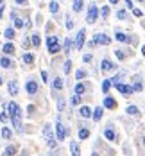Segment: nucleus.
I'll list each match as a JSON object with an SVG mask.
<instances>
[{
	"label": "nucleus",
	"mask_w": 145,
	"mask_h": 156,
	"mask_svg": "<svg viewBox=\"0 0 145 156\" xmlns=\"http://www.w3.org/2000/svg\"><path fill=\"white\" fill-rule=\"evenodd\" d=\"M47 49L50 54H57V52L61 50V45H59V40L56 36H48L47 38Z\"/></svg>",
	"instance_id": "nucleus-1"
},
{
	"label": "nucleus",
	"mask_w": 145,
	"mask_h": 156,
	"mask_svg": "<svg viewBox=\"0 0 145 156\" xmlns=\"http://www.w3.org/2000/svg\"><path fill=\"white\" fill-rule=\"evenodd\" d=\"M97 16H99V7H97L95 4H90V7H88V16H86V22H88V24H95Z\"/></svg>",
	"instance_id": "nucleus-2"
},
{
	"label": "nucleus",
	"mask_w": 145,
	"mask_h": 156,
	"mask_svg": "<svg viewBox=\"0 0 145 156\" xmlns=\"http://www.w3.org/2000/svg\"><path fill=\"white\" fill-rule=\"evenodd\" d=\"M84 40H86V31H84V29H81L79 33H77L75 41H74V45H75V49H77V50H81V49H82V45H84Z\"/></svg>",
	"instance_id": "nucleus-3"
},
{
	"label": "nucleus",
	"mask_w": 145,
	"mask_h": 156,
	"mask_svg": "<svg viewBox=\"0 0 145 156\" xmlns=\"http://www.w3.org/2000/svg\"><path fill=\"white\" fill-rule=\"evenodd\" d=\"M115 88H117L120 93H124V95H131V93L134 92V90H133V86H129V85H124V83H120V81L115 85Z\"/></svg>",
	"instance_id": "nucleus-4"
},
{
	"label": "nucleus",
	"mask_w": 145,
	"mask_h": 156,
	"mask_svg": "<svg viewBox=\"0 0 145 156\" xmlns=\"http://www.w3.org/2000/svg\"><path fill=\"white\" fill-rule=\"evenodd\" d=\"M66 135H68V129H65L63 124L57 122V124H56V137H57V140H65Z\"/></svg>",
	"instance_id": "nucleus-5"
},
{
	"label": "nucleus",
	"mask_w": 145,
	"mask_h": 156,
	"mask_svg": "<svg viewBox=\"0 0 145 156\" xmlns=\"http://www.w3.org/2000/svg\"><path fill=\"white\" fill-rule=\"evenodd\" d=\"M93 40H95L99 45H109L111 43V38L108 34H95V36H93Z\"/></svg>",
	"instance_id": "nucleus-6"
},
{
	"label": "nucleus",
	"mask_w": 145,
	"mask_h": 156,
	"mask_svg": "<svg viewBox=\"0 0 145 156\" xmlns=\"http://www.w3.org/2000/svg\"><path fill=\"white\" fill-rule=\"evenodd\" d=\"M100 68H102V72H111V70H115L117 68V65L115 63H111L109 59H102V63H100Z\"/></svg>",
	"instance_id": "nucleus-7"
},
{
	"label": "nucleus",
	"mask_w": 145,
	"mask_h": 156,
	"mask_svg": "<svg viewBox=\"0 0 145 156\" xmlns=\"http://www.w3.org/2000/svg\"><path fill=\"white\" fill-rule=\"evenodd\" d=\"M7 111H9V115H11V117H14V115H18V113L22 111V110L18 108L16 102H9V104H7Z\"/></svg>",
	"instance_id": "nucleus-8"
},
{
	"label": "nucleus",
	"mask_w": 145,
	"mask_h": 156,
	"mask_svg": "<svg viewBox=\"0 0 145 156\" xmlns=\"http://www.w3.org/2000/svg\"><path fill=\"white\" fill-rule=\"evenodd\" d=\"M104 108H108V110H115V108H117V101L113 99L111 95H106V99H104Z\"/></svg>",
	"instance_id": "nucleus-9"
},
{
	"label": "nucleus",
	"mask_w": 145,
	"mask_h": 156,
	"mask_svg": "<svg viewBox=\"0 0 145 156\" xmlns=\"http://www.w3.org/2000/svg\"><path fill=\"white\" fill-rule=\"evenodd\" d=\"M27 93H29V95H34V93L38 92V83L36 81H27Z\"/></svg>",
	"instance_id": "nucleus-10"
},
{
	"label": "nucleus",
	"mask_w": 145,
	"mask_h": 156,
	"mask_svg": "<svg viewBox=\"0 0 145 156\" xmlns=\"http://www.w3.org/2000/svg\"><path fill=\"white\" fill-rule=\"evenodd\" d=\"M13 119V126H14V129H22V111L18 113V115H14V117H11Z\"/></svg>",
	"instance_id": "nucleus-11"
},
{
	"label": "nucleus",
	"mask_w": 145,
	"mask_h": 156,
	"mask_svg": "<svg viewBox=\"0 0 145 156\" xmlns=\"http://www.w3.org/2000/svg\"><path fill=\"white\" fill-rule=\"evenodd\" d=\"M104 137H106L108 140H111V142H113V140H117V135H115V131H113L111 126H108V128L104 129Z\"/></svg>",
	"instance_id": "nucleus-12"
},
{
	"label": "nucleus",
	"mask_w": 145,
	"mask_h": 156,
	"mask_svg": "<svg viewBox=\"0 0 145 156\" xmlns=\"http://www.w3.org/2000/svg\"><path fill=\"white\" fill-rule=\"evenodd\" d=\"M102 113H104V108H102V106H97L95 108V111H93V120H95V122H99L100 119H102Z\"/></svg>",
	"instance_id": "nucleus-13"
},
{
	"label": "nucleus",
	"mask_w": 145,
	"mask_h": 156,
	"mask_svg": "<svg viewBox=\"0 0 145 156\" xmlns=\"http://www.w3.org/2000/svg\"><path fill=\"white\" fill-rule=\"evenodd\" d=\"M2 50H4V54L11 56V54H14V45H13V43H9V41H7V43L2 47Z\"/></svg>",
	"instance_id": "nucleus-14"
},
{
	"label": "nucleus",
	"mask_w": 145,
	"mask_h": 156,
	"mask_svg": "<svg viewBox=\"0 0 145 156\" xmlns=\"http://www.w3.org/2000/svg\"><path fill=\"white\" fill-rule=\"evenodd\" d=\"M79 115H81L82 119H90V117H91V110H90L88 106H82V108L79 110Z\"/></svg>",
	"instance_id": "nucleus-15"
},
{
	"label": "nucleus",
	"mask_w": 145,
	"mask_h": 156,
	"mask_svg": "<svg viewBox=\"0 0 145 156\" xmlns=\"http://www.w3.org/2000/svg\"><path fill=\"white\" fill-rule=\"evenodd\" d=\"M70 151H72V156H81V151H79L77 142H70Z\"/></svg>",
	"instance_id": "nucleus-16"
},
{
	"label": "nucleus",
	"mask_w": 145,
	"mask_h": 156,
	"mask_svg": "<svg viewBox=\"0 0 145 156\" xmlns=\"http://www.w3.org/2000/svg\"><path fill=\"white\" fill-rule=\"evenodd\" d=\"M0 67L2 68H11L13 67V61L9 58H0Z\"/></svg>",
	"instance_id": "nucleus-17"
},
{
	"label": "nucleus",
	"mask_w": 145,
	"mask_h": 156,
	"mask_svg": "<svg viewBox=\"0 0 145 156\" xmlns=\"http://www.w3.org/2000/svg\"><path fill=\"white\" fill-rule=\"evenodd\" d=\"M14 154H16V147H14V145H7L6 151L2 153V156H14Z\"/></svg>",
	"instance_id": "nucleus-18"
},
{
	"label": "nucleus",
	"mask_w": 145,
	"mask_h": 156,
	"mask_svg": "<svg viewBox=\"0 0 145 156\" xmlns=\"http://www.w3.org/2000/svg\"><path fill=\"white\" fill-rule=\"evenodd\" d=\"M9 93H11V95H18V85H16V81L9 83Z\"/></svg>",
	"instance_id": "nucleus-19"
},
{
	"label": "nucleus",
	"mask_w": 145,
	"mask_h": 156,
	"mask_svg": "<svg viewBox=\"0 0 145 156\" xmlns=\"http://www.w3.org/2000/svg\"><path fill=\"white\" fill-rule=\"evenodd\" d=\"M115 38H117V41H122V43H126V41H129V38H127L126 34H124V33H120V31H117Z\"/></svg>",
	"instance_id": "nucleus-20"
},
{
	"label": "nucleus",
	"mask_w": 145,
	"mask_h": 156,
	"mask_svg": "<svg viewBox=\"0 0 145 156\" xmlns=\"http://www.w3.org/2000/svg\"><path fill=\"white\" fill-rule=\"evenodd\" d=\"M23 61H25L27 65H32L34 63V56L30 54V52H25V54H23Z\"/></svg>",
	"instance_id": "nucleus-21"
},
{
	"label": "nucleus",
	"mask_w": 145,
	"mask_h": 156,
	"mask_svg": "<svg viewBox=\"0 0 145 156\" xmlns=\"http://www.w3.org/2000/svg\"><path fill=\"white\" fill-rule=\"evenodd\" d=\"M88 137H90V129H86V128L79 129V138H81V140H86Z\"/></svg>",
	"instance_id": "nucleus-22"
},
{
	"label": "nucleus",
	"mask_w": 145,
	"mask_h": 156,
	"mask_svg": "<svg viewBox=\"0 0 145 156\" xmlns=\"http://www.w3.org/2000/svg\"><path fill=\"white\" fill-rule=\"evenodd\" d=\"M82 6H84V2H82V0H74V6H72V7H74L75 13H79L81 9H82Z\"/></svg>",
	"instance_id": "nucleus-23"
},
{
	"label": "nucleus",
	"mask_w": 145,
	"mask_h": 156,
	"mask_svg": "<svg viewBox=\"0 0 145 156\" xmlns=\"http://www.w3.org/2000/svg\"><path fill=\"white\" fill-rule=\"evenodd\" d=\"M84 92H86V86L82 85V83H77V85H75V93H77V95H82Z\"/></svg>",
	"instance_id": "nucleus-24"
},
{
	"label": "nucleus",
	"mask_w": 145,
	"mask_h": 156,
	"mask_svg": "<svg viewBox=\"0 0 145 156\" xmlns=\"http://www.w3.org/2000/svg\"><path fill=\"white\" fill-rule=\"evenodd\" d=\"M2 137H4L6 140H11V137H13L11 129H9V128H2Z\"/></svg>",
	"instance_id": "nucleus-25"
},
{
	"label": "nucleus",
	"mask_w": 145,
	"mask_h": 156,
	"mask_svg": "<svg viewBox=\"0 0 145 156\" xmlns=\"http://www.w3.org/2000/svg\"><path fill=\"white\" fill-rule=\"evenodd\" d=\"M111 85H113V83H111V79H106L104 83H102V92H104V93H108V92H109V88H111Z\"/></svg>",
	"instance_id": "nucleus-26"
},
{
	"label": "nucleus",
	"mask_w": 145,
	"mask_h": 156,
	"mask_svg": "<svg viewBox=\"0 0 145 156\" xmlns=\"http://www.w3.org/2000/svg\"><path fill=\"white\" fill-rule=\"evenodd\" d=\"M54 90H63V81H61V77H56L54 79Z\"/></svg>",
	"instance_id": "nucleus-27"
},
{
	"label": "nucleus",
	"mask_w": 145,
	"mask_h": 156,
	"mask_svg": "<svg viewBox=\"0 0 145 156\" xmlns=\"http://www.w3.org/2000/svg\"><path fill=\"white\" fill-rule=\"evenodd\" d=\"M48 9H50V13H57L59 11V4L57 2H50L48 4Z\"/></svg>",
	"instance_id": "nucleus-28"
},
{
	"label": "nucleus",
	"mask_w": 145,
	"mask_h": 156,
	"mask_svg": "<svg viewBox=\"0 0 145 156\" xmlns=\"http://www.w3.org/2000/svg\"><path fill=\"white\" fill-rule=\"evenodd\" d=\"M126 111L129 113V115H133V117H134V115H138V113H140L136 106H127V110H126Z\"/></svg>",
	"instance_id": "nucleus-29"
},
{
	"label": "nucleus",
	"mask_w": 145,
	"mask_h": 156,
	"mask_svg": "<svg viewBox=\"0 0 145 156\" xmlns=\"http://www.w3.org/2000/svg\"><path fill=\"white\" fill-rule=\"evenodd\" d=\"M30 43H32L34 47H39V43H41V41H39V34H32V38H30Z\"/></svg>",
	"instance_id": "nucleus-30"
},
{
	"label": "nucleus",
	"mask_w": 145,
	"mask_h": 156,
	"mask_svg": "<svg viewBox=\"0 0 145 156\" xmlns=\"http://www.w3.org/2000/svg\"><path fill=\"white\" fill-rule=\"evenodd\" d=\"M4 36H6L7 40H13V38H14V31H13V29H6V31H4Z\"/></svg>",
	"instance_id": "nucleus-31"
},
{
	"label": "nucleus",
	"mask_w": 145,
	"mask_h": 156,
	"mask_svg": "<svg viewBox=\"0 0 145 156\" xmlns=\"http://www.w3.org/2000/svg\"><path fill=\"white\" fill-rule=\"evenodd\" d=\"M63 70H65V74H70V70H72V61H70V59H66V61H65Z\"/></svg>",
	"instance_id": "nucleus-32"
},
{
	"label": "nucleus",
	"mask_w": 145,
	"mask_h": 156,
	"mask_svg": "<svg viewBox=\"0 0 145 156\" xmlns=\"http://www.w3.org/2000/svg\"><path fill=\"white\" fill-rule=\"evenodd\" d=\"M86 76H88V74H86V70H77V74H75V79H79V81H81V79H84Z\"/></svg>",
	"instance_id": "nucleus-33"
},
{
	"label": "nucleus",
	"mask_w": 145,
	"mask_h": 156,
	"mask_svg": "<svg viewBox=\"0 0 145 156\" xmlns=\"http://www.w3.org/2000/svg\"><path fill=\"white\" fill-rule=\"evenodd\" d=\"M100 15L104 16V18H108V16H109V6H104V7H102V9H100Z\"/></svg>",
	"instance_id": "nucleus-34"
},
{
	"label": "nucleus",
	"mask_w": 145,
	"mask_h": 156,
	"mask_svg": "<svg viewBox=\"0 0 145 156\" xmlns=\"http://www.w3.org/2000/svg\"><path fill=\"white\" fill-rule=\"evenodd\" d=\"M126 16H127V15H126V9H120V11H117V18H118V20H126Z\"/></svg>",
	"instance_id": "nucleus-35"
},
{
	"label": "nucleus",
	"mask_w": 145,
	"mask_h": 156,
	"mask_svg": "<svg viewBox=\"0 0 145 156\" xmlns=\"http://www.w3.org/2000/svg\"><path fill=\"white\" fill-rule=\"evenodd\" d=\"M72 104H74V106H77V104L81 102V95H77V93H75V95L74 97H72V101H70Z\"/></svg>",
	"instance_id": "nucleus-36"
},
{
	"label": "nucleus",
	"mask_w": 145,
	"mask_h": 156,
	"mask_svg": "<svg viewBox=\"0 0 145 156\" xmlns=\"http://www.w3.org/2000/svg\"><path fill=\"white\" fill-rule=\"evenodd\" d=\"M14 27H16V29H22V27H23V20L14 18Z\"/></svg>",
	"instance_id": "nucleus-37"
},
{
	"label": "nucleus",
	"mask_w": 145,
	"mask_h": 156,
	"mask_svg": "<svg viewBox=\"0 0 145 156\" xmlns=\"http://www.w3.org/2000/svg\"><path fill=\"white\" fill-rule=\"evenodd\" d=\"M70 47H72V40H65V52H66V54H68Z\"/></svg>",
	"instance_id": "nucleus-38"
},
{
	"label": "nucleus",
	"mask_w": 145,
	"mask_h": 156,
	"mask_svg": "<svg viewBox=\"0 0 145 156\" xmlns=\"http://www.w3.org/2000/svg\"><path fill=\"white\" fill-rule=\"evenodd\" d=\"M56 145H57V144H56V140H54L52 137H50V138H48V147H50V149H54Z\"/></svg>",
	"instance_id": "nucleus-39"
},
{
	"label": "nucleus",
	"mask_w": 145,
	"mask_h": 156,
	"mask_svg": "<svg viewBox=\"0 0 145 156\" xmlns=\"http://www.w3.org/2000/svg\"><path fill=\"white\" fill-rule=\"evenodd\" d=\"M115 54H117V58H118L120 61H122V59H126V54H124V52H122V50H117V52H115Z\"/></svg>",
	"instance_id": "nucleus-40"
},
{
	"label": "nucleus",
	"mask_w": 145,
	"mask_h": 156,
	"mask_svg": "<svg viewBox=\"0 0 145 156\" xmlns=\"http://www.w3.org/2000/svg\"><path fill=\"white\" fill-rule=\"evenodd\" d=\"M7 120H9V115H7V113H2V115H0V122H4V124H6Z\"/></svg>",
	"instance_id": "nucleus-41"
},
{
	"label": "nucleus",
	"mask_w": 145,
	"mask_h": 156,
	"mask_svg": "<svg viewBox=\"0 0 145 156\" xmlns=\"http://www.w3.org/2000/svg\"><path fill=\"white\" fill-rule=\"evenodd\" d=\"M133 15H134V16H138V18H142V16H143V13L140 11V9H133Z\"/></svg>",
	"instance_id": "nucleus-42"
},
{
	"label": "nucleus",
	"mask_w": 145,
	"mask_h": 156,
	"mask_svg": "<svg viewBox=\"0 0 145 156\" xmlns=\"http://www.w3.org/2000/svg\"><path fill=\"white\" fill-rule=\"evenodd\" d=\"M57 108H59V111H63L65 110V101H59L57 102Z\"/></svg>",
	"instance_id": "nucleus-43"
},
{
	"label": "nucleus",
	"mask_w": 145,
	"mask_h": 156,
	"mask_svg": "<svg viewBox=\"0 0 145 156\" xmlns=\"http://www.w3.org/2000/svg\"><path fill=\"white\" fill-rule=\"evenodd\" d=\"M72 27H74V22L70 18H66V29H72Z\"/></svg>",
	"instance_id": "nucleus-44"
},
{
	"label": "nucleus",
	"mask_w": 145,
	"mask_h": 156,
	"mask_svg": "<svg viewBox=\"0 0 145 156\" xmlns=\"http://www.w3.org/2000/svg\"><path fill=\"white\" fill-rule=\"evenodd\" d=\"M82 61H84V63H90V61H91V54H86L84 58H82Z\"/></svg>",
	"instance_id": "nucleus-45"
},
{
	"label": "nucleus",
	"mask_w": 145,
	"mask_h": 156,
	"mask_svg": "<svg viewBox=\"0 0 145 156\" xmlns=\"http://www.w3.org/2000/svg\"><path fill=\"white\" fill-rule=\"evenodd\" d=\"M27 111H29V115H34V106H32V104L27 108Z\"/></svg>",
	"instance_id": "nucleus-46"
},
{
	"label": "nucleus",
	"mask_w": 145,
	"mask_h": 156,
	"mask_svg": "<svg viewBox=\"0 0 145 156\" xmlns=\"http://www.w3.org/2000/svg\"><path fill=\"white\" fill-rule=\"evenodd\" d=\"M41 79H43L45 83H47V79H48V76H47V72H45V70H43V72H41Z\"/></svg>",
	"instance_id": "nucleus-47"
},
{
	"label": "nucleus",
	"mask_w": 145,
	"mask_h": 156,
	"mask_svg": "<svg viewBox=\"0 0 145 156\" xmlns=\"http://www.w3.org/2000/svg\"><path fill=\"white\" fill-rule=\"evenodd\" d=\"M126 6H127L129 9H133V2H131V0H126Z\"/></svg>",
	"instance_id": "nucleus-48"
},
{
	"label": "nucleus",
	"mask_w": 145,
	"mask_h": 156,
	"mask_svg": "<svg viewBox=\"0 0 145 156\" xmlns=\"http://www.w3.org/2000/svg\"><path fill=\"white\" fill-rule=\"evenodd\" d=\"M88 45H90V47L93 49V47H95V45H97V41H95V40H91V41H90V43H88Z\"/></svg>",
	"instance_id": "nucleus-49"
},
{
	"label": "nucleus",
	"mask_w": 145,
	"mask_h": 156,
	"mask_svg": "<svg viewBox=\"0 0 145 156\" xmlns=\"http://www.w3.org/2000/svg\"><path fill=\"white\" fill-rule=\"evenodd\" d=\"M23 47H25V49H27V47H30V41H29V40H25V41H23Z\"/></svg>",
	"instance_id": "nucleus-50"
},
{
	"label": "nucleus",
	"mask_w": 145,
	"mask_h": 156,
	"mask_svg": "<svg viewBox=\"0 0 145 156\" xmlns=\"http://www.w3.org/2000/svg\"><path fill=\"white\" fill-rule=\"evenodd\" d=\"M16 4H27V0H14Z\"/></svg>",
	"instance_id": "nucleus-51"
},
{
	"label": "nucleus",
	"mask_w": 145,
	"mask_h": 156,
	"mask_svg": "<svg viewBox=\"0 0 145 156\" xmlns=\"http://www.w3.org/2000/svg\"><path fill=\"white\" fill-rule=\"evenodd\" d=\"M120 0H109V4H118Z\"/></svg>",
	"instance_id": "nucleus-52"
},
{
	"label": "nucleus",
	"mask_w": 145,
	"mask_h": 156,
	"mask_svg": "<svg viewBox=\"0 0 145 156\" xmlns=\"http://www.w3.org/2000/svg\"><path fill=\"white\" fill-rule=\"evenodd\" d=\"M142 54H143V56H145V45H143V47H142Z\"/></svg>",
	"instance_id": "nucleus-53"
},
{
	"label": "nucleus",
	"mask_w": 145,
	"mask_h": 156,
	"mask_svg": "<svg viewBox=\"0 0 145 156\" xmlns=\"http://www.w3.org/2000/svg\"><path fill=\"white\" fill-rule=\"evenodd\" d=\"M4 85V81H2V77H0V86H2Z\"/></svg>",
	"instance_id": "nucleus-54"
},
{
	"label": "nucleus",
	"mask_w": 145,
	"mask_h": 156,
	"mask_svg": "<svg viewBox=\"0 0 145 156\" xmlns=\"http://www.w3.org/2000/svg\"><path fill=\"white\" fill-rule=\"evenodd\" d=\"M91 156H99V154H97V153H93V154H91Z\"/></svg>",
	"instance_id": "nucleus-55"
},
{
	"label": "nucleus",
	"mask_w": 145,
	"mask_h": 156,
	"mask_svg": "<svg viewBox=\"0 0 145 156\" xmlns=\"http://www.w3.org/2000/svg\"><path fill=\"white\" fill-rule=\"evenodd\" d=\"M143 144H145V137H143Z\"/></svg>",
	"instance_id": "nucleus-56"
},
{
	"label": "nucleus",
	"mask_w": 145,
	"mask_h": 156,
	"mask_svg": "<svg viewBox=\"0 0 145 156\" xmlns=\"http://www.w3.org/2000/svg\"><path fill=\"white\" fill-rule=\"evenodd\" d=\"M0 4H2V0H0Z\"/></svg>",
	"instance_id": "nucleus-57"
}]
</instances>
